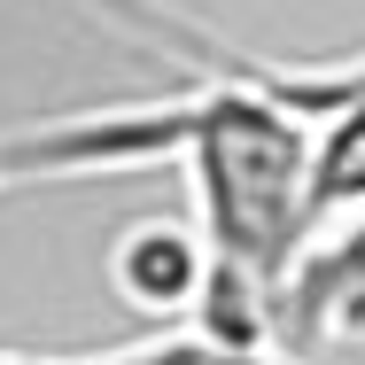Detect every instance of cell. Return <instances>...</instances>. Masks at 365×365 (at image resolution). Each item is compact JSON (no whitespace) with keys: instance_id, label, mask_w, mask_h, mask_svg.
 <instances>
[{"instance_id":"cell-1","label":"cell","mask_w":365,"mask_h":365,"mask_svg":"<svg viewBox=\"0 0 365 365\" xmlns=\"http://www.w3.org/2000/svg\"><path fill=\"white\" fill-rule=\"evenodd\" d=\"M210 280H218V257H210V233L195 225V210L187 218H133L109 249V288L140 319H163V327H195L210 303Z\"/></svg>"},{"instance_id":"cell-2","label":"cell","mask_w":365,"mask_h":365,"mask_svg":"<svg viewBox=\"0 0 365 365\" xmlns=\"http://www.w3.org/2000/svg\"><path fill=\"white\" fill-rule=\"evenodd\" d=\"M365 334V210L319 233L295 264L288 295H280V350L303 358L319 342H358Z\"/></svg>"}]
</instances>
